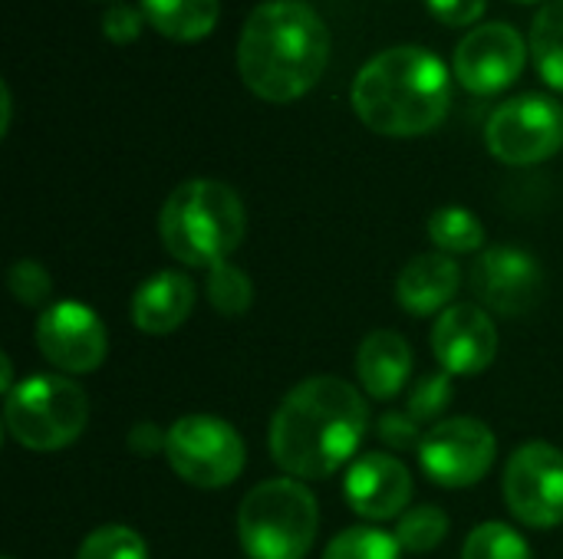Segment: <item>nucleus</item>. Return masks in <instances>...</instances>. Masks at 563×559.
Segmentation results:
<instances>
[{
  "label": "nucleus",
  "instance_id": "2f4dec72",
  "mask_svg": "<svg viewBox=\"0 0 563 559\" xmlns=\"http://www.w3.org/2000/svg\"><path fill=\"white\" fill-rule=\"evenodd\" d=\"M165 438H168V432H158L152 422H139L125 435V445L139 458H155V455H165Z\"/></svg>",
  "mask_w": 563,
  "mask_h": 559
},
{
  "label": "nucleus",
  "instance_id": "6ab92c4d",
  "mask_svg": "<svg viewBox=\"0 0 563 559\" xmlns=\"http://www.w3.org/2000/svg\"><path fill=\"white\" fill-rule=\"evenodd\" d=\"M218 0H142V16L175 43H198L218 26Z\"/></svg>",
  "mask_w": 563,
  "mask_h": 559
},
{
  "label": "nucleus",
  "instance_id": "473e14b6",
  "mask_svg": "<svg viewBox=\"0 0 563 559\" xmlns=\"http://www.w3.org/2000/svg\"><path fill=\"white\" fill-rule=\"evenodd\" d=\"M0 102H3V119H0V132H10V115H13V102H10V86H0Z\"/></svg>",
  "mask_w": 563,
  "mask_h": 559
},
{
  "label": "nucleus",
  "instance_id": "412c9836",
  "mask_svg": "<svg viewBox=\"0 0 563 559\" xmlns=\"http://www.w3.org/2000/svg\"><path fill=\"white\" fill-rule=\"evenodd\" d=\"M426 231H429V241L435 244V250L439 254H449V257H455V254H475L485 244L482 221L468 208H459V204H445V208L432 211Z\"/></svg>",
  "mask_w": 563,
  "mask_h": 559
},
{
  "label": "nucleus",
  "instance_id": "cd10ccee",
  "mask_svg": "<svg viewBox=\"0 0 563 559\" xmlns=\"http://www.w3.org/2000/svg\"><path fill=\"white\" fill-rule=\"evenodd\" d=\"M7 287L20 306H43L53 297V277L40 260H13L7 270Z\"/></svg>",
  "mask_w": 563,
  "mask_h": 559
},
{
  "label": "nucleus",
  "instance_id": "b1692460",
  "mask_svg": "<svg viewBox=\"0 0 563 559\" xmlns=\"http://www.w3.org/2000/svg\"><path fill=\"white\" fill-rule=\"evenodd\" d=\"M323 559H402V547L396 534L363 524V527H350L336 534L327 544Z\"/></svg>",
  "mask_w": 563,
  "mask_h": 559
},
{
  "label": "nucleus",
  "instance_id": "9d476101",
  "mask_svg": "<svg viewBox=\"0 0 563 559\" xmlns=\"http://www.w3.org/2000/svg\"><path fill=\"white\" fill-rule=\"evenodd\" d=\"M419 465L439 488L462 491L488 478L498 458L495 432L482 418H442L419 445Z\"/></svg>",
  "mask_w": 563,
  "mask_h": 559
},
{
  "label": "nucleus",
  "instance_id": "4468645a",
  "mask_svg": "<svg viewBox=\"0 0 563 559\" xmlns=\"http://www.w3.org/2000/svg\"><path fill=\"white\" fill-rule=\"evenodd\" d=\"M432 353L452 379L482 376L498 356V326L478 303H452L432 326Z\"/></svg>",
  "mask_w": 563,
  "mask_h": 559
},
{
  "label": "nucleus",
  "instance_id": "f257e3e1",
  "mask_svg": "<svg viewBox=\"0 0 563 559\" xmlns=\"http://www.w3.org/2000/svg\"><path fill=\"white\" fill-rule=\"evenodd\" d=\"M369 435L363 389L340 376H313L294 385L271 422V458L287 478L320 481L350 465Z\"/></svg>",
  "mask_w": 563,
  "mask_h": 559
},
{
  "label": "nucleus",
  "instance_id": "4be33fe9",
  "mask_svg": "<svg viewBox=\"0 0 563 559\" xmlns=\"http://www.w3.org/2000/svg\"><path fill=\"white\" fill-rule=\"evenodd\" d=\"M205 297H208V303H211L214 313L234 320V316H244L251 310V303H254V283H251V277L241 267H234L231 260H224V264H218V267L208 270Z\"/></svg>",
  "mask_w": 563,
  "mask_h": 559
},
{
  "label": "nucleus",
  "instance_id": "dca6fc26",
  "mask_svg": "<svg viewBox=\"0 0 563 559\" xmlns=\"http://www.w3.org/2000/svg\"><path fill=\"white\" fill-rule=\"evenodd\" d=\"M462 287V270L449 254H419L396 277V300L412 316L445 313Z\"/></svg>",
  "mask_w": 563,
  "mask_h": 559
},
{
  "label": "nucleus",
  "instance_id": "c85d7f7f",
  "mask_svg": "<svg viewBox=\"0 0 563 559\" xmlns=\"http://www.w3.org/2000/svg\"><path fill=\"white\" fill-rule=\"evenodd\" d=\"M376 435L386 448L393 451H419L426 428H419L406 412H386L376 425Z\"/></svg>",
  "mask_w": 563,
  "mask_h": 559
},
{
  "label": "nucleus",
  "instance_id": "0eeeda50",
  "mask_svg": "<svg viewBox=\"0 0 563 559\" xmlns=\"http://www.w3.org/2000/svg\"><path fill=\"white\" fill-rule=\"evenodd\" d=\"M165 461L185 484L218 491L241 478L247 451L231 422L218 415H185L168 425Z\"/></svg>",
  "mask_w": 563,
  "mask_h": 559
},
{
  "label": "nucleus",
  "instance_id": "423d86ee",
  "mask_svg": "<svg viewBox=\"0 0 563 559\" xmlns=\"http://www.w3.org/2000/svg\"><path fill=\"white\" fill-rule=\"evenodd\" d=\"M86 392L56 372L30 376L3 399V428L26 451H63L86 432Z\"/></svg>",
  "mask_w": 563,
  "mask_h": 559
},
{
  "label": "nucleus",
  "instance_id": "c756f323",
  "mask_svg": "<svg viewBox=\"0 0 563 559\" xmlns=\"http://www.w3.org/2000/svg\"><path fill=\"white\" fill-rule=\"evenodd\" d=\"M142 20H145V16H142L139 10L115 3V7H112V10H106V16H102V33H106V40H112L115 46H125V43L139 40V33H142Z\"/></svg>",
  "mask_w": 563,
  "mask_h": 559
},
{
  "label": "nucleus",
  "instance_id": "2eb2a0df",
  "mask_svg": "<svg viewBox=\"0 0 563 559\" xmlns=\"http://www.w3.org/2000/svg\"><path fill=\"white\" fill-rule=\"evenodd\" d=\"M343 497L353 514L383 524L406 514L412 501V474L396 455L369 451L350 465L343 478Z\"/></svg>",
  "mask_w": 563,
  "mask_h": 559
},
{
  "label": "nucleus",
  "instance_id": "20e7f679",
  "mask_svg": "<svg viewBox=\"0 0 563 559\" xmlns=\"http://www.w3.org/2000/svg\"><path fill=\"white\" fill-rule=\"evenodd\" d=\"M247 214L241 194L214 178L181 181L162 204L158 237L185 267H218L244 241Z\"/></svg>",
  "mask_w": 563,
  "mask_h": 559
},
{
  "label": "nucleus",
  "instance_id": "bb28decb",
  "mask_svg": "<svg viewBox=\"0 0 563 559\" xmlns=\"http://www.w3.org/2000/svg\"><path fill=\"white\" fill-rule=\"evenodd\" d=\"M76 559H148V547L139 530L125 524H106L79 544Z\"/></svg>",
  "mask_w": 563,
  "mask_h": 559
},
{
  "label": "nucleus",
  "instance_id": "72a5a7b5",
  "mask_svg": "<svg viewBox=\"0 0 563 559\" xmlns=\"http://www.w3.org/2000/svg\"><path fill=\"white\" fill-rule=\"evenodd\" d=\"M515 3H538V0H515Z\"/></svg>",
  "mask_w": 563,
  "mask_h": 559
},
{
  "label": "nucleus",
  "instance_id": "1a4fd4ad",
  "mask_svg": "<svg viewBox=\"0 0 563 559\" xmlns=\"http://www.w3.org/2000/svg\"><path fill=\"white\" fill-rule=\"evenodd\" d=\"M508 511L534 530L563 524V451L551 441H528L511 451L501 478Z\"/></svg>",
  "mask_w": 563,
  "mask_h": 559
},
{
  "label": "nucleus",
  "instance_id": "39448f33",
  "mask_svg": "<svg viewBox=\"0 0 563 559\" xmlns=\"http://www.w3.org/2000/svg\"><path fill=\"white\" fill-rule=\"evenodd\" d=\"M320 530V507L297 478L254 484L238 507V540L251 559H303Z\"/></svg>",
  "mask_w": 563,
  "mask_h": 559
},
{
  "label": "nucleus",
  "instance_id": "a878e982",
  "mask_svg": "<svg viewBox=\"0 0 563 559\" xmlns=\"http://www.w3.org/2000/svg\"><path fill=\"white\" fill-rule=\"evenodd\" d=\"M462 559H531V547L515 527L501 521H488L468 534Z\"/></svg>",
  "mask_w": 563,
  "mask_h": 559
},
{
  "label": "nucleus",
  "instance_id": "393cba45",
  "mask_svg": "<svg viewBox=\"0 0 563 559\" xmlns=\"http://www.w3.org/2000/svg\"><path fill=\"white\" fill-rule=\"evenodd\" d=\"M452 405V376L449 372H426L412 382L409 389V402H406V415L419 425V428H432L442 422V415Z\"/></svg>",
  "mask_w": 563,
  "mask_h": 559
},
{
  "label": "nucleus",
  "instance_id": "f8f14e48",
  "mask_svg": "<svg viewBox=\"0 0 563 559\" xmlns=\"http://www.w3.org/2000/svg\"><path fill=\"white\" fill-rule=\"evenodd\" d=\"M472 293L478 306L498 316H528L544 297V270L521 247H488L472 267Z\"/></svg>",
  "mask_w": 563,
  "mask_h": 559
},
{
  "label": "nucleus",
  "instance_id": "9b49d317",
  "mask_svg": "<svg viewBox=\"0 0 563 559\" xmlns=\"http://www.w3.org/2000/svg\"><path fill=\"white\" fill-rule=\"evenodd\" d=\"M36 346L53 369L69 376H89L106 362L109 333L92 306L76 300H59L40 313Z\"/></svg>",
  "mask_w": 563,
  "mask_h": 559
},
{
  "label": "nucleus",
  "instance_id": "a211bd4d",
  "mask_svg": "<svg viewBox=\"0 0 563 559\" xmlns=\"http://www.w3.org/2000/svg\"><path fill=\"white\" fill-rule=\"evenodd\" d=\"M356 376L363 395L376 402L396 399L409 376H412V346L402 333L396 329H376L360 343L356 353Z\"/></svg>",
  "mask_w": 563,
  "mask_h": 559
},
{
  "label": "nucleus",
  "instance_id": "f704fd0d",
  "mask_svg": "<svg viewBox=\"0 0 563 559\" xmlns=\"http://www.w3.org/2000/svg\"><path fill=\"white\" fill-rule=\"evenodd\" d=\"M3 559H13V557H3Z\"/></svg>",
  "mask_w": 563,
  "mask_h": 559
},
{
  "label": "nucleus",
  "instance_id": "ddd939ff",
  "mask_svg": "<svg viewBox=\"0 0 563 559\" xmlns=\"http://www.w3.org/2000/svg\"><path fill=\"white\" fill-rule=\"evenodd\" d=\"M528 63V43L511 23H482L459 46L452 69L459 82L475 96H495L508 89Z\"/></svg>",
  "mask_w": 563,
  "mask_h": 559
},
{
  "label": "nucleus",
  "instance_id": "6e6552de",
  "mask_svg": "<svg viewBox=\"0 0 563 559\" xmlns=\"http://www.w3.org/2000/svg\"><path fill=\"white\" fill-rule=\"evenodd\" d=\"M488 152L515 168L541 165L563 148V105L554 96L525 92L501 102L485 125Z\"/></svg>",
  "mask_w": 563,
  "mask_h": 559
},
{
  "label": "nucleus",
  "instance_id": "aec40b11",
  "mask_svg": "<svg viewBox=\"0 0 563 559\" xmlns=\"http://www.w3.org/2000/svg\"><path fill=\"white\" fill-rule=\"evenodd\" d=\"M531 56L541 79L563 92V0H548L531 23Z\"/></svg>",
  "mask_w": 563,
  "mask_h": 559
},
{
  "label": "nucleus",
  "instance_id": "5701e85b",
  "mask_svg": "<svg viewBox=\"0 0 563 559\" xmlns=\"http://www.w3.org/2000/svg\"><path fill=\"white\" fill-rule=\"evenodd\" d=\"M452 521L442 507L435 504H419L412 511H406L396 524V540L402 547V554H432L435 547H442V540L449 537Z\"/></svg>",
  "mask_w": 563,
  "mask_h": 559
},
{
  "label": "nucleus",
  "instance_id": "7c9ffc66",
  "mask_svg": "<svg viewBox=\"0 0 563 559\" xmlns=\"http://www.w3.org/2000/svg\"><path fill=\"white\" fill-rule=\"evenodd\" d=\"M426 7L445 26H468L485 13L488 0H426Z\"/></svg>",
  "mask_w": 563,
  "mask_h": 559
},
{
  "label": "nucleus",
  "instance_id": "f3484780",
  "mask_svg": "<svg viewBox=\"0 0 563 559\" xmlns=\"http://www.w3.org/2000/svg\"><path fill=\"white\" fill-rule=\"evenodd\" d=\"M195 297L198 293L191 277H185L181 270H162L135 290L129 313L135 329H142L145 336H168L185 326L195 310Z\"/></svg>",
  "mask_w": 563,
  "mask_h": 559
},
{
  "label": "nucleus",
  "instance_id": "7ed1b4c3",
  "mask_svg": "<svg viewBox=\"0 0 563 559\" xmlns=\"http://www.w3.org/2000/svg\"><path fill=\"white\" fill-rule=\"evenodd\" d=\"M452 105L445 63L422 46H393L376 53L353 79V109L360 122L389 138L432 132Z\"/></svg>",
  "mask_w": 563,
  "mask_h": 559
},
{
  "label": "nucleus",
  "instance_id": "f03ea898",
  "mask_svg": "<svg viewBox=\"0 0 563 559\" xmlns=\"http://www.w3.org/2000/svg\"><path fill=\"white\" fill-rule=\"evenodd\" d=\"M330 59V30L303 0H267L251 10L238 40V72L264 102L307 96Z\"/></svg>",
  "mask_w": 563,
  "mask_h": 559
}]
</instances>
